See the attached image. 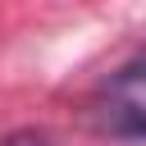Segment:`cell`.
<instances>
[{
    "mask_svg": "<svg viewBox=\"0 0 146 146\" xmlns=\"http://www.w3.org/2000/svg\"><path fill=\"white\" fill-rule=\"evenodd\" d=\"M91 123L119 141H141V59H128L91 100Z\"/></svg>",
    "mask_w": 146,
    "mask_h": 146,
    "instance_id": "6da1fadb",
    "label": "cell"
},
{
    "mask_svg": "<svg viewBox=\"0 0 146 146\" xmlns=\"http://www.w3.org/2000/svg\"><path fill=\"white\" fill-rule=\"evenodd\" d=\"M0 146H50V137L36 132V128H18V132H9Z\"/></svg>",
    "mask_w": 146,
    "mask_h": 146,
    "instance_id": "7a4b0ae2",
    "label": "cell"
}]
</instances>
